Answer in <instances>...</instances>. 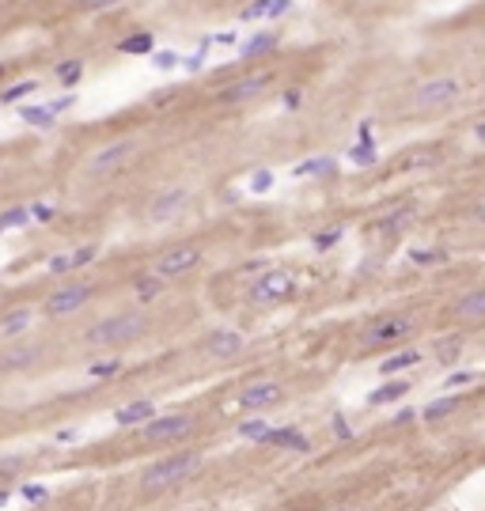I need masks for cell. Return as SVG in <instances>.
<instances>
[{
  "label": "cell",
  "mask_w": 485,
  "mask_h": 511,
  "mask_svg": "<svg viewBox=\"0 0 485 511\" xmlns=\"http://www.w3.org/2000/svg\"><path fill=\"white\" fill-rule=\"evenodd\" d=\"M148 330V322H144V314L136 311H121V314H110V319H103L99 326L87 334V345L95 348H107V345H125V341H136Z\"/></svg>",
  "instance_id": "cell-1"
},
{
  "label": "cell",
  "mask_w": 485,
  "mask_h": 511,
  "mask_svg": "<svg viewBox=\"0 0 485 511\" xmlns=\"http://www.w3.org/2000/svg\"><path fill=\"white\" fill-rule=\"evenodd\" d=\"M201 469V454L197 451H182L171 458H159L144 469V489H167V485H179L186 477H193Z\"/></svg>",
  "instance_id": "cell-2"
},
{
  "label": "cell",
  "mask_w": 485,
  "mask_h": 511,
  "mask_svg": "<svg viewBox=\"0 0 485 511\" xmlns=\"http://www.w3.org/2000/svg\"><path fill=\"white\" fill-rule=\"evenodd\" d=\"M463 95V84L455 76H440V80H425L421 87L414 91V107L417 110H436V107H448Z\"/></svg>",
  "instance_id": "cell-3"
},
{
  "label": "cell",
  "mask_w": 485,
  "mask_h": 511,
  "mask_svg": "<svg viewBox=\"0 0 485 511\" xmlns=\"http://www.w3.org/2000/svg\"><path fill=\"white\" fill-rule=\"evenodd\" d=\"M133 141H118V144H107V148H99L91 159H87V178H110L118 174L121 167L133 159Z\"/></svg>",
  "instance_id": "cell-4"
},
{
  "label": "cell",
  "mask_w": 485,
  "mask_h": 511,
  "mask_svg": "<svg viewBox=\"0 0 485 511\" xmlns=\"http://www.w3.org/2000/svg\"><path fill=\"white\" fill-rule=\"evenodd\" d=\"M193 428L190 417H182V413H175V417H152L144 420V440L148 443H171V440H182L186 432Z\"/></svg>",
  "instance_id": "cell-5"
},
{
  "label": "cell",
  "mask_w": 485,
  "mask_h": 511,
  "mask_svg": "<svg viewBox=\"0 0 485 511\" xmlns=\"http://www.w3.org/2000/svg\"><path fill=\"white\" fill-rule=\"evenodd\" d=\"M201 262V250L193 246V242H186V246H175V250H167L164 258H159L152 269H156V277L159 280H167V277H182L186 269H193V265Z\"/></svg>",
  "instance_id": "cell-6"
},
{
  "label": "cell",
  "mask_w": 485,
  "mask_h": 511,
  "mask_svg": "<svg viewBox=\"0 0 485 511\" xmlns=\"http://www.w3.org/2000/svg\"><path fill=\"white\" fill-rule=\"evenodd\" d=\"M288 292H292V277L281 269H270L265 277L254 280V288H250V299L254 303H277V299H285Z\"/></svg>",
  "instance_id": "cell-7"
},
{
  "label": "cell",
  "mask_w": 485,
  "mask_h": 511,
  "mask_svg": "<svg viewBox=\"0 0 485 511\" xmlns=\"http://www.w3.org/2000/svg\"><path fill=\"white\" fill-rule=\"evenodd\" d=\"M87 299H91V288H87V284H69V288L53 292L46 307H50V314H72V311H80Z\"/></svg>",
  "instance_id": "cell-8"
},
{
  "label": "cell",
  "mask_w": 485,
  "mask_h": 511,
  "mask_svg": "<svg viewBox=\"0 0 485 511\" xmlns=\"http://www.w3.org/2000/svg\"><path fill=\"white\" fill-rule=\"evenodd\" d=\"M186 201H190V193H186V190H167L164 197L152 201L148 220H152V224H167V220H175V216H179L182 208H186Z\"/></svg>",
  "instance_id": "cell-9"
},
{
  "label": "cell",
  "mask_w": 485,
  "mask_h": 511,
  "mask_svg": "<svg viewBox=\"0 0 485 511\" xmlns=\"http://www.w3.org/2000/svg\"><path fill=\"white\" fill-rule=\"evenodd\" d=\"M209 356L213 360H231V356L242 352V334L239 330H213V337L205 341Z\"/></svg>",
  "instance_id": "cell-10"
},
{
  "label": "cell",
  "mask_w": 485,
  "mask_h": 511,
  "mask_svg": "<svg viewBox=\"0 0 485 511\" xmlns=\"http://www.w3.org/2000/svg\"><path fill=\"white\" fill-rule=\"evenodd\" d=\"M281 386L277 383H250V386H242L239 391V405L242 409H265V405H273V402H281Z\"/></svg>",
  "instance_id": "cell-11"
},
{
  "label": "cell",
  "mask_w": 485,
  "mask_h": 511,
  "mask_svg": "<svg viewBox=\"0 0 485 511\" xmlns=\"http://www.w3.org/2000/svg\"><path fill=\"white\" fill-rule=\"evenodd\" d=\"M292 12V0H250L239 12V23H258V19H277Z\"/></svg>",
  "instance_id": "cell-12"
},
{
  "label": "cell",
  "mask_w": 485,
  "mask_h": 511,
  "mask_svg": "<svg viewBox=\"0 0 485 511\" xmlns=\"http://www.w3.org/2000/svg\"><path fill=\"white\" fill-rule=\"evenodd\" d=\"M409 330H414V322L409 319H383V322H376V326L368 330V345H379V341H398V337H406Z\"/></svg>",
  "instance_id": "cell-13"
},
{
  "label": "cell",
  "mask_w": 485,
  "mask_h": 511,
  "mask_svg": "<svg viewBox=\"0 0 485 511\" xmlns=\"http://www.w3.org/2000/svg\"><path fill=\"white\" fill-rule=\"evenodd\" d=\"M265 84H270V76H247V80H236V84L224 91V99L228 102H247V99H254V95H262L265 91Z\"/></svg>",
  "instance_id": "cell-14"
},
{
  "label": "cell",
  "mask_w": 485,
  "mask_h": 511,
  "mask_svg": "<svg viewBox=\"0 0 485 511\" xmlns=\"http://www.w3.org/2000/svg\"><path fill=\"white\" fill-rule=\"evenodd\" d=\"M262 443H273V447H285V451H307V436H300L296 428H270Z\"/></svg>",
  "instance_id": "cell-15"
},
{
  "label": "cell",
  "mask_w": 485,
  "mask_h": 511,
  "mask_svg": "<svg viewBox=\"0 0 485 511\" xmlns=\"http://www.w3.org/2000/svg\"><path fill=\"white\" fill-rule=\"evenodd\" d=\"M152 417H156V405L152 402H129L118 409V424H144Z\"/></svg>",
  "instance_id": "cell-16"
},
{
  "label": "cell",
  "mask_w": 485,
  "mask_h": 511,
  "mask_svg": "<svg viewBox=\"0 0 485 511\" xmlns=\"http://www.w3.org/2000/svg\"><path fill=\"white\" fill-rule=\"evenodd\" d=\"M38 360V348L35 345H19V348H8L0 352V368L4 371H15V368H27V364Z\"/></svg>",
  "instance_id": "cell-17"
},
{
  "label": "cell",
  "mask_w": 485,
  "mask_h": 511,
  "mask_svg": "<svg viewBox=\"0 0 485 511\" xmlns=\"http://www.w3.org/2000/svg\"><path fill=\"white\" fill-rule=\"evenodd\" d=\"M30 322H35V314H30L27 307H19V311L0 319V337H19L23 330H30Z\"/></svg>",
  "instance_id": "cell-18"
},
{
  "label": "cell",
  "mask_w": 485,
  "mask_h": 511,
  "mask_svg": "<svg viewBox=\"0 0 485 511\" xmlns=\"http://www.w3.org/2000/svg\"><path fill=\"white\" fill-rule=\"evenodd\" d=\"M455 319H466V322L485 319V292H470L463 303H455Z\"/></svg>",
  "instance_id": "cell-19"
},
{
  "label": "cell",
  "mask_w": 485,
  "mask_h": 511,
  "mask_svg": "<svg viewBox=\"0 0 485 511\" xmlns=\"http://www.w3.org/2000/svg\"><path fill=\"white\" fill-rule=\"evenodd\" d=\"M417 360H421V352H414V348H406V352H394V356H387V360L379 364V371H383V375H394V371H406V368H414Z\"/></svg>",
  "instance_id": "cell-20"
},
{
  "label": "cell",
  "mask_w": 485,
  "mask_h": 511,
  "mask_svg": "<svg viewBox=\"0 0 485 511\" xmlns=\"http://www.w3.org/2000/svg\"><path fill=\"white\" fill-rule=\"evenodd\" d=\"M406 394H409V386L402 383V379H394V383L379 386V391L371 394V405H387V402H398V397H406Z\"/></svg>",
  "instance_id": "cell-21"
},
{
  "label": "cell",
  "mask_w": 485,
  "mask_h": 511,
  "mask_svg": "<svg viewBox=\"0 0 485 511\" xmlns=\"http://www.w3.org/2000/svg\"><path fill=\"white\" fill-rule=\"evenodd\" d=\"M459 409V397H436L432 405H425V420H440V417H451V413Z\"/></svg>",
  "instance_id": "cell-22"
},
{
  "label": "cell",
  "mask_w": 485,
  "mask_h": 511,
  "mask_svg": "<svg viewBox=\"0 0 485 511\" xmlns=\"http://www.w3.org/2000/svg\"><path fill=\"white\" fill-rule=\"evenodd\" d=\"M23 121H27V125H35V129H53V114L46 110V107H23V114H19Z\"/></svg>",
  "instance_id": "cell-23"
},
{
  "label": "cell",
  "mask_w": 485,
  "mask_h": 511,
  "mask_svg": "<svg viewBox=\"0 0 485 511\" xmlns=\"http://www.w3.org/2000/svg\"><path fill=\"white\" fill-rule=\"evenodd\" d=\"M236 432L242 436V440H250V443H262L265 432H270V420H239Z\"/></svg>",
  "instance_id": "cell-24"
},
{
  "label": "cell",
  "mask_w": 485,
  "mask_h": 511,
  "mask_svg": "<svg viewBox=\"0 0 485 511\" xmlns=\"http://www.w3.org/2000/svg\"><path fill=\"white\" fill-rule=\"evenodd\" d=\"M159 292H164V280L159 277H141L136 280V299H141V303H152Z\"/></svg>",
  "instance_id": "cell-25"
},
{
  "label": "cell",
  "mask_w": 485,
  "mask_h": 511,
  "mask_svg": "<svg viewBox=\"0 0 485 511\" xmlns=\"http://www.w3.org/2000/svg\"><path fill=\"white\" fill-rule=\"evenodd\" d=\"M436 352H440V364H455L459 352H463V341H459V337H443L440 345H436Z\"/></svg>",
  "instance_id": "cell-26"
},
{
  "label": "cell",
  "mask_w": 485,
  "mask_h": 511,
  "mask_svg": "<svg viewBox=\"0 0 485 511\" xmlns=\"http://www.w3.org/2000/svg\"><path fill=\"white\" fill-rule=\"evenodd\" d=\"M121 53H152V35H133V38H121L118 46Z\"/></svg>",
  "instance_id": "cell-27"
},
{
  "label": "cell",
  "mask_w": 485,
  "mask_h": 511,
  "mask_svg": "<svg viewBox=\"0 0 485 511\" xmlns=\"http://www.w3.org/2000/svg\"><path fill=\"white\" fill-rule=\"evenodd\" d=\"M330 170H334V159H307V163L296 167V174L311 178V174H330Z\"/></svg>",
  "instance_id": "cell-28"
},
{
  "label": "cell",
  "mask_w": 485,
  "mask_h": 511,
  "mask_svg": "<svg viewBox=\"0 0 485 511\" xmlns=\"http://www.w3.org/2000/svg\"><path fill=\"white\" fill-rule=\"evenodd\" d=\"M273 46H277V35H258V38H250V42L242 46V57L265 53V50H273Z\"/></svg>",
  "instance_id": "cell-29"
},
{
  "label": "cell",
  "mask_w": 485,
  "mask_h": 511,
  "mask_svg": "<svg viewBox=\"0 0 485 511\" xmlns=\"http://www.w3.org/2000/svg\"><path fill=\"white\" fill-rule=\"evenodd\" d=\"M30 220V208H8V213L4 216H0V231H8V227H23V224H27Z\"/></svg>",
  "instance_id": "cell-30"
},
{
  "label": "cell",
  "mask_w": 485,
  "mask_h": 511,
  "mask_svg": "<svg viewBox=\"0 0 485 511\" xmlns=\"http://www.w3.org/2000/svg\"><path fill=\"white\" fill-rule=\"evenodd\" d=\"M35 80H19V84H12L8 91H0V102H15V99H23V95H30L35 91Z\"/></svg>",
  "instance_id": "cell-31"
},
{
  "label": "cell",
  "mask_w": 485,
  "mask_h": 511,
  "mask_svg": "<svg viewBox=\"0 0 485 511\" xmlns=\"http://www.w3.org/2000/svg\"><path fill=\"white\" fill-rule=\"evenodd\" d=\"M353 163H360V167L376 163V148H371V141H368V136H360V144L353 148Z\"/></svg>",
  "instance_id": "cell-32"
},
{
  "label": "cell",
  "mask_w": 485,
  "mask_h": 511,
  "mask_svg": "<svg viewBox=\"0 0 485 511\" xmlns=\"http://www.w3.org/2000/svg\"><path fill=\"white\" fill-rule=\"evenodd\" d=\"M58 80H61L64 87H72V84H76V80H80V61H69V64H61V69H58Z\"/></svg>",
  "instance_id": "cell-33"
},
{
  "label": "cell",
  "mask_w": 485,
  "mask_h": 511,
  "mask_svg": "<svg viewBox=\"0 0 485 511\" xmlns=\"http://www.w3.org/2000/svg\"><path fill=\"white\" fill-rule=\"evenodd\" d=\"M337 239H342V227H334V231H319V235H315V246H319V250H330Z\"/></svg>",
  "instance_id": "cell-34"
},
{
  "label": "cell",
  "mask_w": 485,
  "mask_h": 511,
  "mask_svg": "<svg viewBox=\"0 0 485 511\" xmlns=\"http://www.w3.org/2000/svg\"><path fill=\"white\" fill-rule=\"evenodd\" d=\"M95 254H99V250H95V246H80L76 254H69V258H72V269H80V265L95 262Z\"/></svg>",
  "instance_id": "cell-35"
},
{
  "label": "cell",
  "mask_w": 485,
  "mask_h": 511,
  "mask_svg": "<svg viewBox=\"0 0 485 511\" xmlns=\"http://www.w3.org/2000/svg\"><path fill=\"white\" fill-rule=\"evenodd\" d=\"M87 371H91V375H114V371H121V360H103V364H91V368H87Z\"/></svg>",
  "instance_id": "cell-36"
},
{
  "label": "cell",
  "mask_w": 485,
  "mask_h": 511,
  "mask_svg": "<svg viewBox=\"0 0 485 511\" xmlns=\"http://www.w3.org/2000/svg\"><path fill=\"white\" fill-rule=\"evenodd\" d=\"M50 273H58V277H64V273H72V258H69V254H58V258H50Z\"/></svg>",
  "instance_id": "cell-37"
},
{
  "label": "cell",
  "mask_w": 485,
  "mask_h": 511,
  "mask_svg": "<svg viewBox=\"0 0 485 511\" xmlns=\"http://www.w3.org/2000/svg\"><path fill=\"white\" fill-rule=\"evenodd\" d=\"M474 379H478V375H474V371H455V375L448 379V391H455V386H470Z\"/></svg>",
  "instance_id": "cell-38"
},
{
  "label": "cell",
  "mask_w": 485,
  "mask_h": 511,
  "mask_svg": "<svg viewBox=\"0 0 485 511\" xmlns=\"http://www.w3.org/2000/svg\"><path fill=\"white\" fill-rule=\"evenodd\" d=\"M270 186H273V174H270V170H258L254 182H250V190H254V193H265Z\"/></svg>",
  "instance_id": "cell-39"
},
{
  "label": "cell",
  "mask_w": 485,
  "mask_h": 511,
  "mask_svg": "<svg viewBox=\"0 0 485 511\" xmlns=\"http://www.w3.org/2000/svg\"><path fill=\"white\" fill-rule=\"evenodd\" d=\"M175 64H179V53H171V50L156 53V69H175Z\"/></svg>",
  "instance_id": "cell-40"
},
{
  "label": "cell",
  "mask_w": 485,
  "mask_h": 511,
  "mask_svg": "<svg viewBox=\"0 0 485 511\" xmlns=\"http://www.w3.org/2000/svg\"><path fill=\"white\" fill-rule=\"evenodd\" d=\"M23 500H46V489H38V485H23Z\"/></svg>",
  "instance_id": "cell-41"
},
{
  "label": "cell",
  "mask_w": 485,
  "mask_h": 511,
  "mask_svg": "<svg viewBox=\"0 0 485 511\" xmlns=\"http://www.w3.org/2000/svg\"><path fill=\"white\" fill-rule=\"evenodd\" d=\"M121 0H84V8H91V12H103V8H114Z\"/></svg>",
  "instance_id": "cell-42"
},
{
  "label": "cell",
  "mask_w": 485,
  "mask_h": 511,
  "mask_svg": "<svg viewBox=\"0 0 485 511\" xmlns=\"http://www.w3.org/2000/svg\"><path fill=\"white\" fill-rule=\"evenodd\" d=\"M69 107H72V95H64V99H53L46 110H50V114H61V110H69Z\"/></svg>",
  "instance_id": "cell-43"
},
{
  "label": "cell",
  "mask_w": 485,
  "mask_h": 511,
  "mask_svg": "<svg viewBox=\"0 0 485 511\" xmlns=\"http://www.w3.org/2000/svg\"><path fill=\"white\" fill-rule=\"evenodd\" d=\"M409 258H414L417 265H428V262H436V254H428V250H414Z\"/></svg>",
  "instance_id": "cell-44"
},
{
  "label": "cell",
  "mask_w": 485,
  "mask_h": 511,
  "mask_svg": "<svg viewBox=\"0 0 485 511\" xmlns=\"http://www.w3.org/2000/svg\"><path fill=\"white\" fill-rule=\"evenodd\" d=\"M30 216H35V220H50L53 208H50V205H35V213H30Z\"/></svg>",
  "instance_id": "cell-45"
},
{
  "label": "cell",
  "mask_w": 485,
  "mask_h": 511,
  "mask_svg": "<svg viewBox=\"0 0 485 511\" xmlns=\"http://www.w3.org/2000/svg\"><path fill=\"white\" fill-rule=\"evenodd\" d=\"M285 107H288V110L300 107V91H288V95H285Z\"/></svg>",
  "instance_id": "cell-46"
},
{
  "label": "cell",
  "mask_w": 485,
  "mask_h": 511,
  "mask_svg": "<svg viewBox=\"0 0 485 511\" xmlns=\"http://www.w3.org/2000/svg\"><path fill=\"white\" fill-rule=\"evenodd\" d=\"M23 466V458H4V462H0V469H19Z\"/></svg>",
  "instance_id": "cell-47"
},
{
  "label": "cell",
  "mask_w": 485,
  "mask_h": 511,
  "mask_svg": "<svg viewBox=\"0 0 485 511\" xmlns=\"http://www.w3.org/2000/svg\"><path fill=\"white\" fill-rule=\"evenodd\" d=\"M334 428H337V436H349V424H345L342 417H334Z\"/></svg>",
  "instance_id": "cell-48"
},
{
  "label": "cell",
  "mask_w": 485,
  "mask_h": 511,
  "mask_svg": "<svg viewBox=\"0 0 485 511\" xmlns=\"http://www.w3.org/2000/svg\"><path fill=\"white\" fill-rule=\"evenodd\" d=\"M4 504H8V492H4V489H0V508H4Z\"/></svg>",
  "instance_id": "cell-49"
},
{
  "label": "cell",
  "mask_w": 485,
  "mask_h": 511,
  "mask_svg": "<svg viewBox=\"0 0 485 511\" xmlns=\"http://www.w3.org/2000/svg\"><path fill=\"white\" fill-rule=\"evenodd\" d=\"M0 72H4V64H0Z\"/></svg>",
  "instance_id": "cell-50"
},
{
  "label": "cell",
  "mask_w": 485,
  "mask_h": 511,
  "mask_svg": "<svg viewBox=\"0 0 485 511\" xmlns=\"http://www.w3.org/2000/svg\"><path fill=\"white\" fill-rule=\"evenodd\" d=\"M345 511H349V508H345Z\"/></svg>",
  "instance_id": "cell-51"
}]
</instances>
